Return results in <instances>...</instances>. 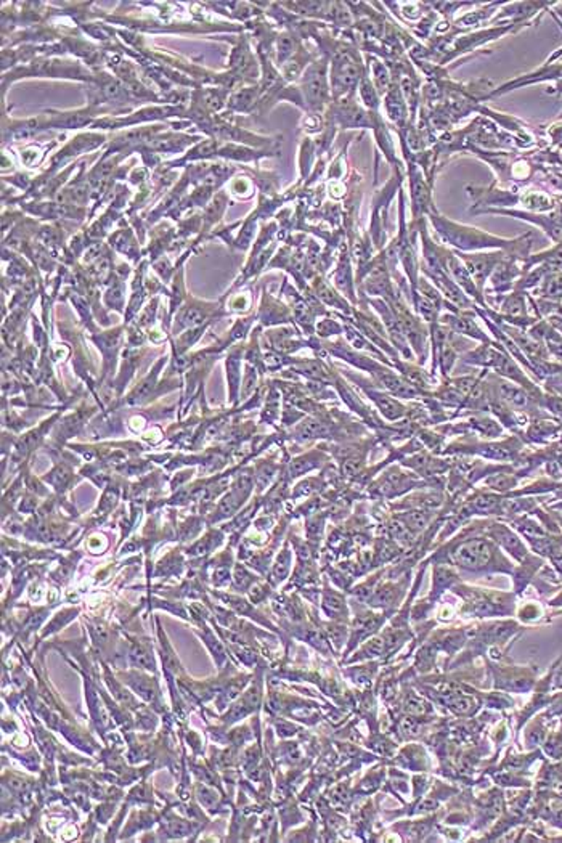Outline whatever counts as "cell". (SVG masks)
<instances>
[{
    "label": "cell",
    "mask_w": 562,
    "mask_h": 843,
    "mask_svg": "<svg viewBox=\"0 0 562 843\" xmlns=\"http://www.w3.org/2000/svg\"><path fill=\"white\" fill-rule=\"evenodd\" d=\"M182 320H183L185 325H190L191 326V325H196V323H200L202 319H201V314L198 312V310L190 309V310H187V312H185L182 315Z\"/></svg>",
    "instance_id": "2"
},
{
    "label": "cell",
    "mask_w": 562,
    "mask_h": 843,
    "mask_svg": "<svg viewBox=\"0 0 562 843\" xmlns=\"http://www.w3.org/2000/svg\"><path fill=\"white\" fill-rule=\"evenodd\" d=\"M556 686H561L562 687V668H561V672H559L558 677H556Z\"/></svg>",
    "instance_id": "3"
},
{
    "label": "cell",
    "mask_w": 562,
    "mask_h": 843,
    "mask_svg": "<svg viewBox=\"0 0 562 843\" xmlns=\"http://www.w3.org/2000/svg\"><path fill=\"white\" fill-rule=\"evenodd\" d=\"M490 558V548L486 541H469L455 551V561L459 566L477 567L487 562Z\"/></svg>",
    "instance_id": "1"
}]
</instances>
